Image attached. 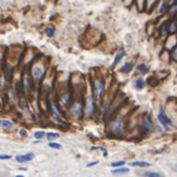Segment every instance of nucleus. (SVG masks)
<instances>
[{"mask_svg":"<svg viewBox=\"0 0 177 177\" xmlns=\"http://www.w3.org/2000/svg\"><path fill=\"white\" fill-rule=\"evenodd\" d=\"M123 121H122V118L121 117H117L114 121L111 123V132H113V133H121V132L123 130Z\"/></svg>","mask_w":177,"mask_h":177,"instance_id":"1","label":"nucleus"},{"mask_svg":"<svg viewBox=\"0 0 177 177\" xmlns=\"http://www.w3.org/2000/svg\"><path fill=\"white\" fill-rule=\"evenodd\" d=\"M102 95H104V84L101 80H96L95 81V96H96L97 101L101 100Z\"/></svg>","mask_w":177,"mask_h":177,"instance_id":"2","label":"nucleus"},{"mask_svg":"<svg viewBox=\"0 0 177 177\" xmlns=\"http://www.w3.org/2000/svg\"><path fill=\"white\" fill-rule=\"evenodd\" d=\"M159 121H160V123L165 127L166 129H168V127H171V119L168 118L166 114H165V112L164 111H160V113H159Z\"/></svg>","mask_w":177,"mask_h":177,"instance_id":"3","label":"nucleus"},{"mask_svg":"<svg viewBox=\"0 0 177 177\" xmlns=\"http://www.w3.org/2000/svg\"><path fill=\"white\" fill-rule=\"evenodd\" d=\"M43 74H44V69H43V67H41V65H37V67L32 69V75H33L36 80H39L41 77L43 76Z\"/></svg>","mask_w":177,"mask_h":177,"instance_id":"4","label":"nucleus"},{"mask_svg":"<svg viewBox=\"0 0 177 177\" xmlns=\"http://www.w3.org/2000/svg\"><path fill=\"white\" fill-rule=\"evenodd\" d=\"M85 111H86V114H87V116H91V114L94 113V101H92L91 96H87V98H86Z\"/></svg>","mask_w":177,"mask_h":177,"instance_id":"5","label":"nucleus"},{"mask_svg":"<svg viewBox=\"0 0 177 177\" xmlns=\"http://www.w3.org/2000/svg\"><path fill=\"white\" fill-rule=\"evenodd\" d=\"M35 158V155L32 154V153H28V154H23V155H19V156H16V161L17 162H27V161H31L32 159Z\"/></svg>","mask_w":177,"mask_h":177,"instance_id":"6","label":"nucleus"},{"mask_svg":"<svg viewBox=\"0 0 177 177\" xmlns=\"http://www.w3.org/2000/svg\"><path fill=\"white\" fill-rule=\"evenodd\" d=\"M70 112H71L73 116L80 117V114H81V104H80V102H77V104H75V105L71 107Z\"/></svg>","mask_w":177,"mask_h":177,"instance_id":"7","label":"nucleus"},{"mask_svg":"<svg viewBox=\"0 0 177 177\" xmlns=\"http://www.w3.org/2000/svg\"><path fill=\"white\" fill-rule=\"evenodd\" d=\"M142 128H144L145 130H151V128H153V123H151V121L148 117H143V119H142Z\"/></svg>","mask_w":177,"mask_h":177,"instance_id":"8","label":"nucleus"},{"mask_svg":"<svg viewBox=\"0 0 177 177\" xmlns=\"http://www.w3.org/2000/svg\"><path fill=\"white\" fill-rule=\"evenodd\" d=\"M0 126H1V128H4V129H12V127H14V123L3 119V121L0 122Z\"/></svg>","mask_w":177,"mask_h":177,"instance_id":"9","label":"nucleus"},{"mask_svg":"<svg viewBox=\"0 0 177 177\" xmlns=\"http://www.w3.org/2000/svg\"><path fill=\"white\" fill-rule=\"evenodd\" d=\"M129 172V168L128 167H119V168H114L112 171V174L117 175V174H128Z\"/></svg>","mask_w":177,"mask_h":177,"instance_id":"10","label":"nucleus"},{"mask_svg":"<svg viewBox=\"0 0 177 177\" xmlns=\"http://www.w3.org/2000/svg\"><path fill=\"white\" fill-rule=\"evenodd\" d=\"M132 68H133V63H128V64L123 65V67L119 69V71H121V73H128V71H130Z\"/></svg>","mask_w":177,"mask_h":177,"instance_id":"11","label":"nucleus"},{"mask_svg":"<svg viewBox=\"0 0 177 177\" xmlns=\"http://www.w3.org/2000/svg\"><path fill=\"white\" fill-rule=\"evenodd\" d=\"M150 162H144V161H134L132 162V166H140V167H148L150 166Z\"/></svg>","mask_w":177,"mask_h":177,"instance_id":"12","label":"nucleus"},{"mask_svg":"<svg viewBox=\"0 0 177 177\" xmlns=\"http://www.w3.org/2000/svg\"><path fill=\"white\" fill-rule=\"evenodd\" d=\"M123 55H124V51H119L118 53H117V55H116V59H114V61H113V67L116 65L119 60H121L122 58H123Z\"/></svg>","mask_w":177,"mask_h":177,"instance_id":"13","label":"nucleus"},{"mask_svg":"<svg viewBox=\"0 0 177 177\" xmlns=\"http://www.w3.org/2000/svg\"><path fill=\"white\" fill-rule=\"evenodd\" d=\"M144 85H145V83H144L143 79H137V81H135V87L139 89V90L144 89Z\"/></svg>","mask_w":177,"mask_h":177,"instance_id":"14","label":"nucleus"},{"mask_svg":"<svg viewBox=\"0 0 177 177\" xmlns=\"http://www.w3.org/2000/svg\"><path fill=\"white\" fill-rule=\"evenodd\" d=\"M138 71H140V73H148V71H149V67H148V65H145V64H140L138 67Z\"/></svg>","mask_w":177,"mask_h":177,"instance_id":"15","label":"nucleus"},{"mask_svg":"<svg viewBox=\"0 0 177 177\" xmlns=\"http://www.w3.org/2000/svg\"><path fill=\"white\" fill-rule=\"evenodd\" d=\"M52 106H53V111H54V112L57 113V116H58V117H60V118H63V119H64V116H63V114H61V113H60V111L58 110V107H57V105H55V102H53V104H52Z\"/></svg>","mask_w":177,"mask_h":177,"instance_id":"16","label":"nucleus"},{"mask_svg":"<svg viewBox=\"0 0 177 177\" xmlns=\"http://www.w3.org/2000/svg\"><path fill=\"white\" fill-rule=\"evenodd\" d=\"M59 135H58V133H48L47 134V139L49 142H52V140H55L57 138H58Z\"/></svg>","mask_w":177,"mask_h":177,"instance_id":"17","label":"nucleus"},{"mask_svg":"<svg viewBox=\"0 0 177 177\" xmlns=\"http://www.w3.org/2000/svg\"><path fill=\"white\" fill-rule=\"evenodd\" d=\"M177 30V21H174L170 23V26H168V31L171 32V33H174V32Z\"/></svg>","mask_w":177,"mask_h":177,"instance_id":"18","label":"nucleus"},{"mask_svg":"<svg viewBox=\"0 0 177 177\" xmlns=\"http://www.w3.org/2000/svg\"><path fill=\"white\" fill-rule=\"evenodd\" d=\"M144 175L145 176H155V177L162 176V174H160V172H153V171H146V172H144Z\"/></svg>","mask_w":177,"mask_h":177,"instance_id":"19","label":"nucleus"},{"mask_svg":"<svg viewBox=\"0 0 177 177\" xmlns=\"http://www.w3.org/2000/svg\"><path fill=\"white\" fill-rule=\"evenodd\" d=\"M49 148H53V149H60L61 145L58 143H53V142H49Z\"/></svg>","mask_w":177,"mask_h":177,"instance_id":"20","label":"nucleus"},{"mask_svg":"<svg viewBox=\"0 0 177 177\" xmlns=\"http://www.w3.org/2000/svg\"><path fill=\"white\" fill-rule=\"evenodd\" d=\"M166 10H167V6H166V3H165V1H162V3H161V6H160V7H159V11H160V12H161V14H162V12H165Z\"/></svg>","mask_w":177,"mask_h":177,"instance_id":"21","label":"nucleus"},{"mask_svg":"<svg viewBox=\"0 0 177 177\" xmlns=\"http://www.w3.org/2000/svg\"><path fill=\"white\" fill-rule=\"evenodd\" d=\"M44 135H46V134H44V132H42V130H41V132H36V133H35V138H37V139H42Z\"/></svg>","mask_w":177,"mask_h":177,"instance_id":"22","label":"nucleus"},{"mask_svg":"<svg viewBox=\"0 0 177 177\" xmlns=\"http://www.w3.org/2000/svg\"><path fill=\"white\" fill-rule=\"evenodd\" d=\"M46 33H47L48 37H52L53 35H54V28H53V27H48L47 31H46Z\"/></svg>","mask_w":177,"mask_h":177,"instance_id":"23","label":"nucleus"},{"mask_svg":"<svg viewBox=\"0 0 177 177\" xmlns=\"http://www.w3.org/2000/svg\"><path fill=\"white\" fill-rule=\"evenodd\" d=\"M155 1H156V0H146V7H148V9H150V7L155 4Z\"/></svg>","mask_w":177,"mask_h":177,"instance_id":"24","label":"nucleus"},{"mask_svg":"<svg viewBox=\"0 0 177 177\" xmlns=\"http://www.w3.org/2000/svg\"><path fill=\"white\" fill-rule=\"evenodd\" d=\"M124 161H117V162H112V167H117V166H123Z\"/></svg>","mask_w":177,"mask_h":177,"instance_id":"25","label":"nucleus"},{"mask_svg":"<svg viewBox=\"0 0 177 177\" xmlns=\"http://www.w3.org/2000/svg\"><path fill=\"white\" fill-rule=\"evenodd\" d=\"M20 135H21L22 138H26L27 137V132L25 129H21V130H20Z\"/></svg>","mask_w":177,"mask_h":177,"instance_id":"26","label":"nucleus"},{"mask_svg":"<svg viewBox=\"0 0 177 177\" xmlns=\"http://www.w3.org/2000/svg\"><path fill=\"white\" fill-rule=\"evenodd\" d=\"M10 158H11L10 155H5V154H1V155H0V159H1V160H7V159H10Z\"/></svg>","mask_w":177,"mask_h":177,"instance_id":"27","label":"nucleus"},{"mask_svg":"<svg viewBox=\"0 0 177 177\" xmlns=\"http://www.w3.org/2000/svg\"><path fill=\"white\" fill-rule=\"evenodd\" d=\"M143 0H138V6H139V10H143Z\"/></svg>","mask_w":177,"mask_h":177,"instance_id":"28","label":"nucleus"},{"mask_svg":"<svg viewBox=\"0 0 177 177\" xmlns=\"http://www.w3.org/2000/svg\"><path fill=\"white\" fill-rule=\"evenodd\" d=\"M165 33H166V26H165V25H164V26L161 27V35L164 36Z\"/></svg>","mask_w":177,"mask_h":177,"instance_id":"29","label":"nucleus"},{"mask_svg":"<svg viewBox=\"0 0 177 177\" xmlns=\"http://www.w3.org/2000/svg\"><path fill=\"white\" fill-rule=\"evenodd\" d=\"M98 164V161H94V162H90V164H87V167H91V166H94V165H97Z\"/></svg>","mask_w":177,"mask_h":177,"instance_id":"30","label":"nucleus"},{"mask_svg":"<svg viewBox=\"0 0 177 177\" xmlns=\"http://www.w3.org/2000/svg\"><path fill=\"white\" fill-rule=\"evenodd\" d=\"M177 11V5H175L174 7H172V9L170 10V12H171V14H174V12H176Z\"/></svg>","mask_w":177,"mask_h":177,"instance_id":"31","label":"nucleus"},{"mask_svg":"<svg viewBox=\"0 0 177 177\" xmlns=\"http://www.w3.org/2000/svg\"><path fill=\"white\" fill-rule=\"evenodd\" d=\"M174 58L177 60V47L174 49Z\"/></svg>","mask_w":177,"mask_h":177,"instance_id":"32","label":"nucleus"},{"mask_svg":"<svg viewBox=\"0 0 177 177\" xmlns=\"http://www.w3.org/2000/svg\"><path fill=\"white\" fill-rule=\"evenodd\" d=\"M176 1H177V0H170V3H171V4H175Z\"/></svg>","mask_w":177,"mask_h":177,"instance_id":"33","label":"nucleus"}]
</instances>
